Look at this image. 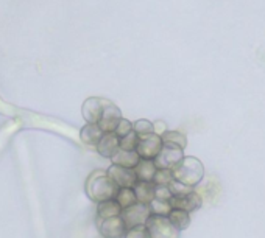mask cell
<instances>
[{
    "label": "cell",
    "instance_id": "obj_22",
    "mask_svg": "<svg viewBox=\"0 0 265 238\" xmlns=\"http://www.w3.org/2000/svg\"><path fill=\"white\" fill-rule=\"evenodd\" d=\"M133 129L137 133V136H147V134H152L155 133V123H152L150 120L147 118H140V120H136L133 123Z\"/></svg>",
    "mask_w": 265,
    "mask_h": 238
},
{
    "label": "cell",
    "instance_id": "obj_20",
    "mask_svg": "<svg viewBox=\"0 0 265 238\" xmlns=\"http://www.w3.org/2000/svg\"><path fill=\"white\" fill-rule=\"evenodd\" d=\"M117 202H119V205L122 207V209H125V207L137 202L136 201V195H134V190L133 187H124V189H119L117 190V195L114 198Z\"/></svg>",
    "mask_w": 265,
    "mask_h": 238
},
{
    "label": "cell",
    "instance_id": "obj_8",
    "mask_svg": "<svg viewBox=\"0 0 265 238\" xmlns=\"http://www.w3.org/2000/svg\"><path fill=\"white\" fill-rule=\"evenodd\" d=\"M108 176L112 179V182L119 187V189H124V187H133L136 182H137V177L134 174V170L133 168H125V167H121V165H111L108 168Z\"/></svg>",
    "mask_w": 265,
    "mask_h": 238
},
{
    "label": "cell",
    "instance_id": "obj_4",
    "mask_svg": "<svg viewBox=\"0 0 265 238\" xmlns=\"http://www.w3.org/2000/svg\"><path fill=\"white\" fill-rule=\"evenodd\" d=\"M152 215L149 204H142V202H134L125 209H122L121 217L127 226V229L136 227V226H142L145 224V221L149 220V217Z\"/></svg>",
    "mask_w": 265,
    "mask_h": 238
},
{
    "label": "cell",
    "instance_id": "obj_12",
    "mask_svg": "<svg viewBox=\"0 0 265 238\" xmlns=\"http://www.w3.org/2000/svg\"><path fill=\"white\" fill-rule=\"evenodd\" d=\"M95 148H97V153H99V154H102L103 157L111 159V157L117 153V150L121 148V145H119V137H117L114 133H105V134L102 136L100 142L95 145Z\"/></svg>",
    "mask_w": 265,
    "mask_h": 238
},
{
    "label": "cell",
    "instance_id": "obj_27",
    "mask_svg": "<svg viewBox=\"0 0 265 238\" xmlns=\"http://www.w3.org/2000/svg\"><path fill=\"white\" fill-rule=\"evenodd\" d=\"M124 238H150V236H149V232H147V229H145V224H142V226L127 229Z\"/></svg>",
    "mask_w": 265,
    "mask_h": 238
},
{
    "label": "cell",
    "instance_id": "obj_26",
    "mask_svg": "<svg viewBox=\"0 0 265 238\" xmlns=\"http://www.w3.org/2000/svg\"><path fill=\"white\" fill-rule=\"evenodd\" d=\"M130 131H133V123L130 122V120H127V118H121V122L117 123V126H115V129H114V134L117 136V137H124V136H127Z\"/></svg>",
    "mask_w": 265,
    "mask_h": 238
},
{
    "label": "cell",
    "instance_id": "obj_1",
    "mask_svg": "<svg viewBox=\"0 0 265 238\" xmlns=\"http://www.w3.org/2000/svg\"><path fill=\"white\" fill-rule=\"evenodd\" d=\"M117 187L106 171L95 170L86 181V195L94 202H102L106 199H114L117 195Z\"/></svg>",
    "mask_w": 265,
    "mask_h": 238
},
{
    "label": "cell",
    "instance_id": "obj_13",
    "mask_svg": "<svg viewBox=\"0 0 265 238\" xmlns=\"http://www.w3.org/2000/svg\"><path fill=\"white\" fill-rule=\"evenodd\" d=\"M139 161H140V157L136 150H121V148L111 157V162L114 165H121L125 168H134Z\"/></svg>",
    "mask_w": 265,
    "mask_h": 238
},
{
    "label": "cell",
    "instance_id": "obj_16",
    "mask_svg": "<svg viewBox=\"0 0 265 238\" xmlns=\"http://www.w3.org/2000/svg\"><path fill=\"white\" fill-rule=\"evenodd\" d=\"M134 195H136V201L142 202V204H149L153 198H155V184L149 182V181H137L133 186Z\"/></svg>",
    "mask_w": 265,
    "mask_h": 238
},
{
    "label": "cell",
    "instance_id": "obj_17",
    "mask_svg": "<svg viewBox=\"0 0 265 238\" xmlns=\"http://www.w3.org/2000/svg\"><path fill=\"white\" fill-rule=\"evenodd\" d=\"M121 212H122V207L115 199H106V201L97 202V218L99 220L117 217V215H121Z\"/></svg>",
    "mask_w": 265,
    "mask_h": 238
},
{
    "label": "cell",
    "instance_id": "obj_2",
    "mask_svg": "<svg viewBox=\"0 0 265 238\" xmlns=\"http://www.w3.org/2000/svg\"><path fill=\"white\" fill-rule=\"evenodd\" d=\"M170 171L173 179L180 181L181 184L189 187H195L197 184H200L204 176L203 164L194 156H184Z\"/></svg>",
    "mask_w": 265,
    "mask_h": 238
},
{
    "label": "cell",
    "instance_id": "obj_5",
    "mask_svg": "<svg viewBox=\"0 0 265 238\" xmlns=\"http://www.w3.org/2000/svg\"><path fill=\"white\" fill-rule=\"evenodd\" d=\"M183 157H184V154H183L181 148L175 146V145H170V143H162L161 150L156 154V157L153 159V162H155L156 168L172 170Z\"/></svg>",
    "mask_w": 265,
    "mask_h": 238
},
{
    "label": "cell",
    "instance_id": "obj_24",
    "mask_svg": "<svg viewBox=\"0 0 265 238\" xmlns=\"http://www.w3.org/2000/svg\"><path fill=\"white\" fill-rule=\"evenodd\" d=\"M172 179H173V176H172L170 170L158 168L156 173H155V177H153V184L155 186H168Z\"/></svg>",
    "mask_w": 265,
    "mask_h": 238
},
{
    "label": "cell",
    "instance_id": "obj_14",
    "mask_svg": "<svg viewBox=\"0 0 265 238\" xmlns=\"http://www.w3.org/2000/svg\"><path fill=\"white\" fill-rule=\"evenodd\" d=\"M103 134L105 133L102 131V128L97 123H86L80 131V139L87 146H95L100 142Z\"/></svg>",
    "mask_w": 265,
    "mask_h": 238
},
{
    "label": "cell",
    "instance_id": "obj_7",
    "mask_svg": "<svg viewBox=\"0 0 265 238\" xmlns=\"http://www.w3.org/2000/svg\"><path fill=\"white\" fill-rule=\"evenodd\" d=\"M99 232L103 238H124L127 226L121 215L106 220H99Z\"/></svg>",
    "mask_w": 265,
    "mask_h": 238
},
{
    "label": "cell",
    "instance_id": "obj_25",
    "mask_svg": "<svg viewBox=\"0 0 265 238\" xmlns=\"http://www.w3.org/2000/svg\"><path fill=\"white\" fill-rule=\"evenodd\" d=\"M168 189H170V192H172L173 196H184V195L194 192V187L184 186V184H181L180 181H176V179H172V181H170Z\"/></svg>",
    "mask_w": 265,
    "mask_h": 238
},
{
    "label": "cell",
    "instance_id": "obj_11",
    "mask_svg": "<svg viewBox=\"0 0 265 238\" xmlns=\"http://www.w3.org/2000/svg\"><path fill=\"white\" fill-rule=\"evenodd\" d=\"M168 202L172 205V209H180V210H186V212L190 214V212L200 209L201 198H200L198 193L190 192L184 196H172Z\"/></svg>",
    "mask_w": 265,
    "mask_h": 238
},
{
    "label": "cell",
    "instance_id": "obj_15",
    "mask_svg": "<svg viewBox=\"0 0 265 238\" xmlns=\"http://www.w3.org/2000/svg\"><path fill=\"white\" fill-rule=\"evenodd\" d=\"M133 170H134V174L137 177V181L153 182V177H155V173H156L158 168H156L153 159H140Z\"/></svg>",
    "mask_w": 265,
    "mask_h": 238
},
{
    "label": "cell",
    "instance_id": "obj_10",
    "mask_svg": "<svg viewBox=\"0 0 265 238\" xmlns=\"http://www.w3.org/2000/svg\"><path fill=\"white\" fill-rule=\"evenodd\" d=\"M108 100H103L100 97H91L84 100L83 106H81V114L83 118L86 120V123H99L102 112H103V106Z\"/></svg>",
    "mask_w": 265,
    "mask_h": 238
},
{
    "label": "cell",
    "instance_id": "obj_23",
    "mask_svg": "<svg viewBox=\"0 0 265 238\" xmlns=\"http://www.w3.org/2000/svg\"><path fill=\"white\" fill-rule=\"evenodd\" d=\"M137 142H139V136H137V133L133 129V131H130L127 136H124V137L119 139L121 150H136Z\"/></svg>",
    "mask_w": 265,
    "mask_h": 238
},
{
    "label": "cell",
    "instance_id": "obj_19",
    "mask_svg": "<svg viewBox=\"0 0 265 238\" xmlns=\"http://www.w3.org/2000/svg\"><path fill=\"white\" fill-rule=\"evenodd\" d=\"M161 139H162V143H170V145H175L184 150L186 145H187V139L183 133L180 131H164L161 134Z\"/></svg>",
    "mask_w": 265,
    "mask_h": 238
},
{
    "label": "cell",
    "instance_id": "obj_18",
    "mask_svg": "<svg viewBox=\"0 0 265 238\" xmlns=\"http://www.w3.org/2000/svg\"><path fill=\"white\" fill-rule=\"evenodd\" d=\"M167 217H168V220L172 221V224H173L176 229H180V230L187 229L189 224H190V217H189V212H186V210L172 209L170 214H168Z\"/></svg>",
    "mask_w": 265,
    "mask_h": 238
},
{
    "label": "cell",
    "instance_id": "obj_6",
    "mask_svg": "<svg viewBox=\"0 0 265 238\" xmlns=\"http://www.w3.org/2000/svg\"><path fill=\"white\" fill-rule=\"evenodd\" d=\"M162 146V139L159 134L152 133V134H147V136H140L137 146H136V151L139 154L140 159H155L156 154L159 153Z\"/></svg>",
    "mask_w": 265,
    "mask_h": 238
},
{
    "label": "cell",
    "instance_id": "obj_21",
    "mask_svg": "<svg viewBox=\"0 0 265 238\" xmlns=\"http://www.w3.org/2000/svg\"><path fill=\"white\" fill-rule=\"evenodd\" d=\"M149 207H150V212L152 215H164L167 217L172 210V205L168 201H162V199H158V198H153L150 202H149Z\"/></svg>",
    "mask_w": 265,
    "mask_h": 238
},
{
    "label": "cell",
    "instance_id": "obj_9",
    "mask_svg": "<svg viewBox=\"0 0 265 238\" xmlns=\"http://www.w3.org/2000/svg\"><path fill=\"white\" fill-rule=\"evenodd\" d=\"M121 118H122V112H121V109L117 108L114 103L106 101L105 106H103L102 117H100V120H99L97 125L102 128L103 133H114L117 123L121 122Z\"/></svg>",
    "mask_w": 265,
    "mask_h": 238
},
{
    "label": "cell",
    "instance_id": "obj_3",
    "mask_svg": "<svg viewBox=\"0 0 265 238\" xmlns=\"http://www.w3.org/2000/svg\"><path fill=\"white\" fill-rule=\"evenodd\" d=\"M145 229L150 238H180V229H176L168 217L150 215L145 221Z\"/></svg>",
    "mask_w": 265,
    "mask_h": 238
},
{
    "label": "cell",
    "instance_id": "obj_28",
    "mask_svg": "<svg viewBox=\"0 0 265 238\" xmlns=\"http://www.w3.org/2000/svg\"><path fill=\"white\" fill-rule=\"evenodd\" d=\"M172 196L173 195H172L168 186H155V198L162 199V201H170Z\"/></svg>",
    "mask_w": 265,
    "mask_h": 238
}]
</instances>
